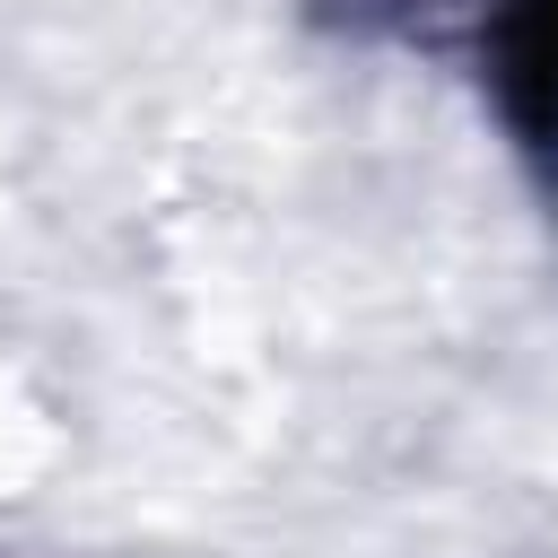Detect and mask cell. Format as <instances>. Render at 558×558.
Listing matches in <instances>:
<instances>
[{"mask_svg": "<svg viewBox=\"0 0 558 558\" xmlns=\"http://www.w3.org/2000/svg\"><path fill=\"white\" fill-rule=\"evenodd\" d=\"M480 87L523 148V166L558 192V0H488L480 17Z\"/></svg>", "mask_w": 558, "mask_h": 558, "instance_id": "obj_1", "label": "cell"}]
</instances>
